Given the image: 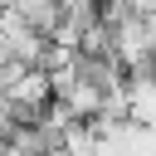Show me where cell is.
I'll return each mask as SVG.
<instances>
[{
    "label": "cell",
    "mask_w": 156,
    "mask_h": 156,
    "mask_svg": "<svg viewBox=\"0 0 156 156\" xmlns=\"http://www.w3.org/2000/svg\"><path fill=\"white\" fill-rule=\"evenodd\" d=\"M102 24L112 29V54L127 78L156 68V5H102Z\"/></svg>",
    "instance_id": "obj_1"
},
{
    "label": "cell",
    "mask_w": 156,
    "mask_h": 156,
    "mask_svg": "<svg viewBox=\"0 0 156 156\" xmlns=\"http://www.w3.org/2000/svg\"><path fill=\"white\" fill-rule=\"evenodd\" d=\"M127 122L156 132V78L151 73H141V78L127 83Z\"/></svg>",
    "instance_id": "obj_2"
},
{
    "label": "cell",
    "mask_w": 156,
    "mask_h": 156,
    "mask_svg": "<svg viewBox=\"0 0 156 156\" xmlns=\"http://www.w3.org/2000/svg\"><path fill=\"white\" fill-rule=\"evenodd\" d=\"M15 15H20L34 34L54 39V29H58V20H63V5H54V0H20V5H15Z\"/></svg>",
    "instance_id": "obj_3"
},
{
    "label": "cell",
    "mask_w": 156,
    "mask_h": 156,
    "mask_svg": "<svg viewBox=\"0 0 156 156\" xmlns=\"http://www.w3.org/2000/svg\"><path fill=\"white\" fill-rule=\"evenodd\" d=\"M151 78H156V68H151Z\"/></svg>",
    "instance_id": "obj_4"
},
{
    "label": "cell",
    "mask_w": 156,
    "mask_h": 156,
    "mask_svg": "<svg viewBox=\"0 0 156 156\" xmlns=\"http://www.w3.org/2000/svg\"><path fill=\"white\" fill-rule=\"evenodd\" d=\"M0 10H5V5H0Z\"/></svg>",
    "instance_id": "obj_5"
}]
</instances>
